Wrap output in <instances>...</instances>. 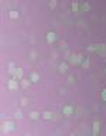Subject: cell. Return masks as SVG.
I'll use <instances>...</instances> for the list:
<instances>
[{
    "instance_id": "cell-23",
    "label": "cell",
    "mask_w": 106,
    "mask_h": 136,
    "mask_svg": "<svg viewBox=\"0 0 106 136\" xmlns=\"http://www.w3.org/2000/svg\"><path fill=\"white\" fill-rule=\"evenodd\" d=\"M105 72H106V71H105Z\"/></svg>"
},
{
    "instance_id": "cell-4",
    "label": "cell",
    "mask_w": 106,
    "mask_h": 136,
    "mask_svg": "<svg viewBox=\"0 0 106 136\" xmlns=\"http://www.w3.org/2000/svg\"><path fill=\"white\" fill-rule=\"evenodd\" d=\"M18 88V82H17V79H14V78H11L9 81V89H17Z\"/></svg>"
},
{
    "instance_id": "cell-11",
    "label": "cell",
    "mask_w": 106,
    "mask_h": 136,
    "mask_svg": "<svg viewBox=\"0 0 106 136\" xmlns=\"http://www.w3.org/2000/svg\"><path fill=\"white\" fill-rule=\"evenodd\" d=\"M71 9H72V12H78V10H79V4L76 3V2H72V4H71Z\"/></svg>"
},
{
    "instance_id": "cell-6",
    "label": "cell",
    "mask_w": 106,
    "mask_h": 136,
    "mask_svg": "<svg viewBox=\"0 0 106 136\" xmlns=\"http://www.w3.org/2000/svg\"><path fill=\"white\" fill-rule=\"evenodd\" d=\"M47 41H48L50 44H52V43L55 41V33L54 31H48V33H47Z\"/></svg>"
},
{
    "instance_id": "cell-12",
    "label": "cell",
    "mask_w": 106,
    "mask_h": 136,
    "mask_svg": "<svg viewBox=\"0 0 106 136\" xmlns=\"http://www.w3.org/2000/svg\"><path fill=\"white\" fill-rule=\"evenodd\" d=\"M42 118H44V119H52V113L47 111V112H44V113H42Z\"/></svg>"
},
{
    "instance_id": "cell-16",
    "label": "cell",
    "mask_w": 106,
    "mask_h": 136,
    "mask_svg": "<svg viewBox=\"0 0 106 136\" xmlns=\"http://www.w3.org/2000/svg\"><path fill=\"white\" fill-rule=\"evenodd\" d=\"M89 7H91V6H89V3H86V2L82 4V9H84V10H89Z\"/></svg>"
},
{
    "instance_id": "cell-8",
    "label": "cell",
    "mask_w": 106,
    "mask_h": 136,
    "mask_svg": "<svg viewBox=\"0 0 106 136\" xmlns=\"http://www.w3.org/2000/svg\"><path fill=\"white\" fill-rule=\"evenodd\" d=\"M68 70V64H65V62H61L60 64V72L61 74H64L65 71Z\"/></svg>"
},
{
    "instance_id": "cell-17",
    "label": "cell",
    "mask_w": 106,
    "mask_h": 136,
    "mask_svg": "<svg viewBox=\"0 0 106 136\" xmlns=\"http://www.w3.org/2000/svg\"><path fill=\"white\" fill-rule=\"evenodd\" d=\"M16 119H21V118H23V115H21V112H16Z\"/></svg>"
},
{
    "instance_id": "cell-13",
    "label": "cell",
    "mask_w": 106,
    "mask_h": 136,
    "mask_svg": "<svg viewBox=\"0 0 106 136\" xmlns=\"http://www.w3.org/2000/svg\"><path fill=\"white\" fill-rule=\"evenodd\" d=\"M20 82H21V87H23V88H27L28 85H30L31 81H28V79H21Z\"/></svg>"
},
{
    "instance_id": "cell-9",
    "label": "cell",
    "mask_w": 106,
    "mask_h": 136,
    "mask_svg": "<svg viewBox=\"0 0 106 136\" xmlns=\"http://www.w3.org/2000/svg\"><path fill=\"white\" fill-rule=\"evenodd\" d=\"M9 16H10V18H13V20H14V18H18V17H20V14H18V12H16V10H13V12H10V13H9Z\"/></svg>"
},
{
    "instance_id": "cell-21",
    "label": "cell",
    "mask_w": 106,
    "mask_h": 136,
    "mask_svg": "<svg viewBox=\"0 0 106 136\" xmlns=\"http://www.w3.org/2000/svg\"><path fill=\"white\" fill-rule=\"evenodd\" d=\"M69 136H75V135H69Z\"/></svg>"
},
{
    "instance_id": "cell-14",
    "label": "cell",
    "mask_w": 106,
    "mask_h": 136,
    "mask_svg": "<svg viewBox=\"0 0 106 136\" xmlns=\"http://www.w3.org/2000/svg\"><path fill=\"white\" fill-rule=\"evenodd\" d=\"M30 118H31V119H38V112L33 111V112L30 113Z\"/></svg>"
},
{
    "instance_id": "cell-5",
    "label": "cell",
    "mask_w": 106,
    "mask_h": 136,
    "mask_svg": "<svg viewBox=\"0 0 106 136\" xmlns=\"http://www.w3.org/2000/svg\"><path fill=\"white\" fill-rule=\"evenodd\" d=\"M81 61H84V60H82V55H79V54L78 55L74 54L72 57H71V62H72V64H79Z\"/></svg>"
},
{
    "instance_id": "cell-1",
    "label": "cell",
    "mask_w": 106,
    "mask_h": 136,
    "mask_svg": "<svg viewBox=\"0 0 106 136\" xmlns=\"http://www.w3.org/2000/svg\"><path fill=\"white\" fill-rule=\"evenodd\" d=\"M10 72L14 77V79H23V70H21V68H14V70H11Z\"/></svg>"
},
{
    "instance_id": "cell-3",
    "label": "cell",
    "mask_w": 106,
    "mask_h": 136,
    "mask_svg": "<svg viewBox=\"0 0 106 136\" xmlns=\"http://www.w3.org/2000/svg\"><path fill=\"white\" fill-rule=\"evenodd\" d=\"M13 129H14V123L13 122H4V126H3L4 132H11Z\"/></svg>"
},
{
    "instance_id": "cell-19",
    "label": "cell",
    "mask_w": 106,
    "mask_h": 136,
    "mask_svg": "<svg viewBox=\"0 0 106 136\" xmlns=\"http://www.w3.org/2000/svg\"><path fill=\"white\" fill-rule=\"evenodd\" d=\"M100 54L105 55V45H100Z\"/></svg>"
},
{
    "instance_id": "cell-20",
    "label": "cell",
    "mask_w": 106,
    "mask_h": 136,
    "mask_svg": "<svg viewBox=\"0 0 106 136\" xmlns=\"http://www.w3.org/2000/svg\"><path fill=\"white\" fill-rule=\"evenodd\" d=\"M55 6H57V3H55V2H54V3H52V2L50 3V7H55Z\"/></svg>"
},
{
    "instance_id": "cell-10",
    "label": "cell",
    "mask_w": 106,
    "mask_h": 136,
    "mask_svg": "<svg viewBox=\"0 0 106 136\" xmlns=\"http://www.w3.org/2000/svg\"><path fill=\"white\" fill-rule=\"evenodd\" d=\"M99 129H100L99 122H93V133H95V135H96V133L99 132Z\"/></svg>"
},
{
    "instance_id": "cell-15",
    "label": "cell",
    "mask_w": 106,
    "mask_h": 136,
    "mask_svg": "<svg viewBox=\"0 0 106 136\" xmlns=\"http://www.w3.org/2000/svg\"><path fill=\"white\" fill-rule=\"evenodd\" d=\"M82 67H84V68H88L89 67V60L88 58H85V60L82 61Z\"/></svg>"
},
{
    "instance_id": "cell-2",
    "label": "cell",
    "mask_w": 106,
    "mask_h": 136,
    "mask_svg": "<svg viewBox=\"0 0 106 136\" xmlns=\"http://www.w3.org/2000/svg\"><path fill=\"white\" fill-rule=\"evenodd\" d=\"M62 112H64V115H67V116L72 115V112H74V106H72V105H65V106L62 108Z\"/></svg>"
},
{
    "instance_id": "cell-7",
    "label": "cell",
    "mask_w": 106,
    "mask_h": 136,
    "mask_svg": "<svg viewBox=\"0 0 106 136\" xmlns=\"http://www.w3.org/2000/svg\"><path fill=\"white\" fill-rule=\"evenodd\" d=\"M38 79H40V75H38V72H31V75H30V81L31 82H38Z\"/></svg>"
},
{
    "instance_id": "cell-22",
    "label": "cell",
    "mask_w": 106,
    "mask_h": 136,
    "mask_svg": "<svg viewBox=\"0 0 106 136\" xmlns=\"http://www.w3.org/2000/svg\"><path fill=\"white\" fill-rule=\"evenodd\" d=\"M93 136H96V135H93Z\"/></svg>"
},
{
    "instance_id": "cell-18",
    "label": "cell",
    "mask_w": 106,
    "mask_h": 136,
    "mask_svg": "<svg viewBox=\"0 0 106 136\" xmlns=\"http://www.w3.org/2000/svg\"><path fill=\"white\" fill-rule=\"evenodd\" d=\"M102 99H103V101H106V89H103V91H102Z\"/></svg>"
}]
</instances>
